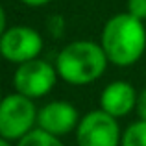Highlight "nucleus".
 I'll return each instance as SVG.
<instances>
[{
    "mask_svg": "<svg viewBox=\"0 0 146 146\" xmlns=\"http://www.w3.org/2000/svg\"><path fill=\"white\" fill-rule=\"evenodd\" d=\"M43 37L37 30L19 24L11 26L0 37V56L15 65L32 61L43 52Z\"/></svg>",
    "mask_w": 146,
    "mask_h": 146,
    "instance_id": "423d86ee",
    "label": "nucleus"
},
{
    "mask_svg": "<svg viewBox=\"0 0 146 146\" xmlns=\"http://www.w3.org/2000/svg\"><path fill=\"white\" fill-rule=\"evenodd\" d=\"M107 59L100 43L93 41H74L68 43L56 57L57 74L70 85H89L102 78L107 68Z\"/></svg>",
    "mask_w": 146,
    "mask_h": 146,
    "instance_id": "f03ea898",
    "label": "nucleus"
},
{
    "mask_svg": "<svg viewBox=\"0 0 146 146\" xmlns=\"http://www.w3.org/2000/svg\"><path fill=\"white\" fill-rule=\"evenodd\" d=\"M80 113L72 104L65 100H54L43 106L37 113V128L57 137H65L78 128Z\"/></svg>",
    "mask_w": 146,
    "mask_h": 146,
    "instance_id": "0eeeda50",
    "label": "nucleus"
},
{
    "mask_svg": "<svg viewBox=\"0 0 146 146\" xmlns=\"http://www.w3.org/2000/svg\"><path fill=\"white\" fill-rule=\"evenodd\" d=\"M22 4H26V6L30 7H41V6H46V4H50L52 0H21Z\"/></svg>",
    "mask_w": 146,
    "mask_h": 146,
    "instance_id": "ddd939ff",
    "label": "nucleus"
},
{
    "mask_svg": "<svg viewBox=\"0 0 146 146\" xmlns=\"http://www.w3.org/2000/svg\"><path fill=\"white\" fill-rule=\"evenodd\" d=\"M57 78L59 74H57L56 65L35 57L32 61L17 65V70L13 74V87L17 93L35 100L52 93L57 83Z\"/></svg>",
    "mask_w": 146,
    "mask_h": 146,
    "instance_id": "20e7f679",
    "label": "nucleus"
},
{
    "mask_svg": "<svg viewBox=\"0 0 146 146\" xmlns=\"http://www.w3.org/2000/svg\"><path fill=\"white\" fill-rule=\"evenodd\" d=\"M37 113L32 98L17 93L0 100V137L9 141H21L37 124Z\"/></svg>",
    "mask_w": 146,
    "mask_h": 146,
    "instance_id": "7ed1b4c3",
    "label": "nucleus"
},
{
    "mask_svg": "<svg viewBox=\"0 0 146 146\" xmlns=\"http://www.w3.org/2000/svg\"><path fill=\"white\" fill-rule=\"evenodd\" d=\"M7 30V26H6V11H4V7H2V4H0V37H2V33Z\"/></svg>",
    "mask_w": 146,
    "mask_h": 146,
    "instance_id": "4468645a",
    "label": "nucleus"
},
{
    "mask_svg": "<svg viewBox=\"0 0 146 146\" xmlns=\"http://www.w3.org/2000/svg\"><path fill=\"white\" fill-rule=\"evenodd\" d=\"M128 13L146 21V0H128Z\"/></svg>",
    "mask_w": 146,
    "mask_h": 146,
    "instance_id": "9b49d317",
    "label": "nucleus"
},
{
    "mask_svg": "<svg viewBox=\"0 0 146 146\" xmlns=\"http://www.w3.org/2000/svg\"><path fill=\"white\" fill-rule=\"evenodd\" d=\"M2 98H4V96H2V89H0V100H2Z\"/></svg>",
    "mask_w": 146,
    "mask_h": 146,
    "instance_id": "dca6fc26",
    "label": "nucleus"
},
{
    "mask_svg": "<svg viewBox=\"0 0 146 146\" xmlns=\"http://www.w3.org/2000/svg\"><path fill=\"white\" fill-rule=\"evenodd\" d=\"M17 146H65L61 143V137L52 135L41 128H33L28 135L17 141Z\"/></svg>",
    "mask_w": 146,
    "mask_h": 146,
    "instance_id": "1a4fd4ad",
    "label": "nucleus"
},
{
    "mask_svg": "<svg viewBox=\"0 0 146 146\" xmlns=\"http://www.w3.org/2000/svg\"><path fill=\"white\" fill-rule=\"evenodd\" d=\"M137 115H139L141 120H146V87L139 93V96H137Z\"/></svg>",
    "mask_w": 146,
    "mask_h": 146,
    "instance_id": "f8f14e48",
    "label": "nucleus"
},
{
    "mask_svg": "<svg viewBox=\"0 0 146 146\" xmlns=\"http://www.w3.org/2000/svg\"><path fill=\"white\" fill-rule=\"evenodd\" d=\"M120 146H146V120H137L122 131Z\"/></svg>",
    "mask_w": 146,
    "mask_h": 146,
    "instance_id": "9d476101",
    "label": "nucleus"
},
{
    "mask_svg": "<svg viewBox=\"0 0 146 146\" xmlns=\"http://www.w3.org/2000/svg\"><path fill=\"white\" fill-rule=\"evenodd\" d=\"M76 143L78 146H120L122 133L118 118L104 109L85 113L76 128Z\"/></svg>",
    "mask_w": 146,
    "mask_h": 146,
    "instance_id": "39448f33",
    "label": "nucleus"
},
{
    "mask_svg": "<svg viewBox=\"0 0 146 146\" xmlns=\"http://www.w3.org/2000/svg\"><path fill=\"white\" fill-rule=\"evenodd\" d=\"M137 96L135 87L129 82L117 80L111 82L106 89L100 93V109L113 115L115 118L128 117L137 107Z\"/></svg>",
    "mask_w": 146,
    "mask_h": 146,
    "instance_id": "6e6552de",
    "label": "nucleus"
},
{
    "mask_svg": "<svg viewBox=\"0 0 146 146\" xmlns=\"http://www.w3.org/2000/svg\"><path fill=\"white\" fill-rule=\"evenodd\" d=\"M0 146H13V144H11L9 139H4V137H0Z\"/></svg>",
    "mask_w": 146,
    "mask_h": 146,
    "instance_id": "2eb2a0df",
    "label": "nucleus"
},
{
    "mask_svg": "<svg viewBox=\"0 0 146 146\" xmlns=\"http://www.w3.org/2000/svg\"><path fill=\"white\" fill-rule=\"evenodd\" d=\"M100 44L109 63L117 67L135 65L146 52L144 21L129 15L128 11L113 15L102 28Z\"/></svg>",
    "mask_w": 146,
    "mask_h": 146,
    "instance_id": "f257e3e1",
    "label": "nucleus"
}]
</instances>
